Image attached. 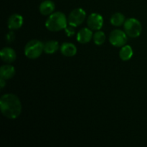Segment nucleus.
<instances>
[{
	"instance_id": "obj_1",
	"label": "nucleus",
	"mask_w": 147,
	"mask_h": 147,
	"mask_svg": "<svg viewBox=\"0 0 147 147\" xmlns=\"http://www.w3.org/2000/svg\"><path fill=\"white\" fill-rule=\"evenodd\" d=\"M0 109L3 116L9 119H15L22 112V103L19 98L12 93L3 95L0 98Z\"/></svg>"
},
{
	"instance_id": "obj_2",
	"label": "nucleus",
	"mask_w": 147,
	"mask_h": 147,
	"mask_svg": "<svg viewBox=\"0 0 147 147\" xmlns=\"http://www.w3.org/2000/svg\"><path fill=\"white\" fill-rule=\"evenodd\" d=\"M67 20L64 13L56 11L49 16L45 22V27L51 32H58L67 26Z\"/></svg>"
},
{
	"instance_id": "obj_3",
	"label": "nucleus",
	"mask_w": 147,
	"mask_h": 147,
	"mask_svg": "<svg viewBox=\"0 0 147 147\" xmlns=\"http://www.w3.org/2000/svg\"><path fill=\"white\" fill-rule=\"evenodd\" d=\"M44 51V43L38 40H32L24 47V55L29 59H37Z\"/></svg>"
},
{
	"instance_id": "obj_4",
	"label": "nucleus",
	"mask_w": 147,
	"mask_h": 147,
	"mask_svg": "<svg viewBox=\"0 0 147 147\" xmlns=\"http://www.w3.org/2000/svg\"><path fill=\"white\" fill-rule=\"evenodd\" d=\"M124 31L129 37L136 38L142 33V24L135 18L127 19L124 22Z\"/></svg>"
},
{
	"instance_id": "obj_5",
	"label": "nucleus",
	"mask_w": 147,
	"mask_h": 147,
	"mask_svg": "<svg viewBox=\"0 0 147 147\" xmlns=\"http://www.w3.org/2000/svg\"><path fill=\"white\" fill-rule=\"evenodd\" d=\"M86 18V13L83 9L77 8L73 9L70 13L67 18V22L74 27L83 24Z\"/></svg>"
},
{
	"instance_id": "obj_6",
	"label": "nucleus",
	"mask_w": 147,
	"mask_h": 147,
	"mask_svg": "<svg viewBox=\"0 0 147 147\" xmlns=\"http://www.w3.org/2000/svg\"><path fill=\"white\" fill-rule=\"evenodd\" d=\"M127 34L120 30H114L109 35V42L115 47H123L127 42Z\"/></svg>"
},
{
	"instance_id": "obj_7",
	"label": "nucleus",
	"mask_w": 147,
	"mask_h": 147,
	"mask_svg": "<svg viewBox=\"0 0 147 147\" xmlns=\"http://www.w3.org/2000/svg\"><path fill=\"white\" fill-rule=\"evenodd\" d=\"M87 24L91 30H100L103 24V17L98 13H92L88 17Z\"/></svg>"
},
{
	"instance_id": "obj_8",
	"label": "nucleus",
	"mask_w": 147,
	"mask_h": 147,
	"mask_svg": "<svg viewBox=\"0 0 147 147\" xmlns=\"http://www.w3.org/2000/svg\"><path fill=\"white\" fill-rule=\"evenodd\" d=\"M0 56H1L2 61L6 63H8V64L14 62L16 58H17L16 52L12 48L8 47H4V48L1 49Z\"/></svg>"
},
{
	"instance_id": "obj_9",
	"label": "nucleus",
	"mask_w": 147,
	"mask_h": 147,
	"mask_svg": "<svg viewBox=\"0 0 147 147\" xmlns=\"http://www.w3.org/2000/svg\"><path fill=\"white\" fill-rule=\"evenodd\" d=\"M23 22H24V19L22 16L19 14H14L9 17L7 24L9 30H16L21 28Z\"/></svg>"
},
{
	"instance_id": "obj_10",
	"label": "nucleus",
	"mask_w": 147,
	"mask_h": 147,
	"mask_svg": "<svg viewBox=\"0 0 147 147\" xmlns=\"http://www.w3.org/2000/svg\"><path fill=\"white\" fill-rule=\"evenodd\" d=\"M55 9V5L51 0H45L40 4V7H39L40 14L44 16L50 15L53 14Z\"/></svg>"
},
{
	"instance_id": "obj_11",
	"label": "nucleus",
	"mask_w": 147,
	"mask_h": 147,
	"mask_svg": "<svg viewBox=\"0 0 147 147\" xmlns=\"http://www.w3.org/2000/svg\"><path fill=\"white\" fill-rule=\"evenodd\" d=\"M92 31L90 28H83L77 34V40L81 44H86L91 40Z\"/></svg>"
},
{
	"instance_id": "obj_12",
	"label": "nucleus",
	"mask_w": 147,
	"mask_h": 147,
	"mask_svg": "<svg viewBox=\"0 0 147 147\" xmlns=\"http://www.w3.org/2000/svg\"><path fill=\"white\" fill-rule=\"evenodd\" d=\"M60 51L65 57H73L77 53V47L73 43L64 42L60 47Z\"/></svg>"
},
{
	"instance_id": "obj_13",
	"label": "nucleus",
	"mask_w": 147,
	"mask_h": 147,
	"mask_svg": "<svg viewBox=\"0 0 147 147\" xmlns=\"http://www.w3.org/2000/svg\"><path fill=\"white\" fill-rule=\"evenodd\" d=\"M15 75V69L10 65H4L0 68V76L5 80L12 78Z\"/></svg>"
},
{
	"instance_id": "obj_14",
	"label": "nucleus",
	"mask_w": 147,
	"mask_h": 147,
	"mask_svg": "<svg viewBox=\"0 0 147 147\" xmlns=\"http://www.w3.org/2000/svg\"><path fill=\"white\" fill-rule=\"evenodd\" d=\"M134 54L133 50H132L131 47L129 45H126L122 47L121 49L120 52H119V57L123 61H128L130 60Z\"/></svg>"
},
{
	"instance_id": "obj_15",
	"label": "nucleus",
	"mask_w": 147,
	"mask_h": 147,
	"mask_svg": "<svg viewBox=\"0 0 147 147\" xmlns=\"http://www.w3.org/2000/svg\"><path fill=\"white\" fill-rule=\"evenodd\" d=\"M59 49L58 42L55 40H50L44 44V52L47 54H53Z\"/></svg>"
},
{
	"instance_id": "obj_16",
	"label": "nucleus",
	"mask_w": 147,
	"mask_h": 147,
	"mask_svg": "<svg viewBox=\"0 0 147 147\" xmlns=\"http://www.w3.org/2000/svg\"><path fill=\"white\" fill-rule=\"evenodd\" d=\"M110 21L112 25L115 26V27H119L124 24L126 20H125L124 15L122 13L116 12L111 17Z\"/></svg>"
},
{
	"instance_id": "obj_17",
	"label": "nucleus",
	"mask_w": 147,
	"mask_h": 147,
	"mask_svg": "<svg viewBox=\"0 0 147 147\" xmlns=\"http://www.w3.org/2000/svg\"><path fill=\"white\" fill-rule=\"evenodd\" d=\"M93 41H94L95 44L97 45H101L106 41V35H105L104 32L101 31H98V30L93 36Z\"/></svg>"
},
{
	"instance_id": "obj_18",
	"label": "nucleus",
	"mask_w": 147,
	"mask_h": 147,
	"mask_svg": "<svg viewBox=\"0 0 147 147\" xmlns=\"http://www.w3.org/2000/svg\"><path fill=\"white\" fill-rule=\"evenodd\" d=\"M64 30L65 32V34H67V36H68V37H71V36H73V34H75L74 27L72 25H70V24H68Z\"/></svg>"
},
{
	"instance_id": "obj_19",
	"label": "nucleus",
	"mask_w": 147,
	"mask_h": 147,
	"mask_svg": "<svg viewBox=\"0 0 147 147\" xmlns=\"http://www.w3.org/2000/svg\"><path fill=\"white\" fill-rule=\"evenodd\" d=\"M14 39H15V34H14L13 32H9L6 35V40H7V42H12L14 40Z\"/></svg>"
},
{
	"instance_id": "obj_20",
	"label": "nucleus",
	"mask_w": 147,
	"mask_h": 147,
	"mask_svg": "<svg viewBox=\"0 0 147 147\" xmlns=\"http://www.w3.org/2000/svg\"><path fill=\"white\" fill-rule=\"evenodd\" d=\"M6 80H5V79L1 77L0 78V88H1V89H2L6 86Z\"/></svg>"
}]
</instances>
